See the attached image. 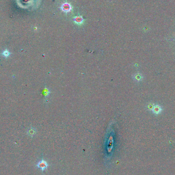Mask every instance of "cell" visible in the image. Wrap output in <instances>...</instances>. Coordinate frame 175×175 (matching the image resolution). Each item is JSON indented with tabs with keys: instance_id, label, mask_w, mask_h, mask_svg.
<instances>
[{
	"instance_id": "1",
	"label": "cell",
	"mask_w": 175,
	"mask_h": 175,
	"mask_svg": "<svg viewBox=\"0 0 175 175\" xmlns=\"http://www.w3.org/2000/svg\"><path fill=\"white\" fill-rule=\"evenodd\" d=\"M36 166L37 168H39L40 169L41 171L44 172L46 169L48 168L49 164L46 161L42 159L37 162V164H36Z\"/></svg>"
},
{
	"instance_id": "3",
	"label": "cell",
	"mask_w": 175,
	"mask_h": 175,
	"mask_svg": "<svg viewBox=\"0 0 175 175\" xmlns=\"http://www.w3.org/2000/svg\"><path fill=\"white\" fill-rule=\"evenodd\" d=\"M134 79L137 81H141L142 80V75L140 74V73H137V74H136L134 76Z\"/></svg>"
},
{
	"instance_id": "6",
	"label": "cell",
	"mask_w": 175,
	"mask_h": 175,
	"mask_svg": "<svg viewBox=\"0 0 175 175\" xmlns=\"http://www.w3.org/2000/svg\"><path fill=\"white\" fill-rule=\"evenodd\" d=\"M153 107H154V105H149V106H148V109H149V110H152V109H153Z\"/></svg>"
},
{
	"instance_id": "5",
	"label": "cell",
	"mask_w": 175,
	"mask_h": 175,
	"mask_svg": "<svg viewBox=\"0 0 175 175\" xmlns=\"http://www.w3.org/2000/svg\"><path fill=\"white\" fill-rule=\"evenodd\" d=\"M2 55L5 57V58H7L9 57L10 55V52L7 49H6L5 50H4L2 52Z\"/></svg>"
},
{
	"instance_id": "4",
	"label": "cell",
	"mask_w": 175,
	"mask_h": 175,
	"mask_svg": "<svg viewBox=\"0 0 175 175\" xmlns=\"http://www.w3.org/2000/svg\"><path fill=\"white\" fill-rule=\"evenodd\" d=\"M35 133H36V131L35 130V129L31 128L30 129H29V130H28V134L29 136H30L31 137H33L35 134Z\"/></svg>"
},
{
	"instance_id": "2",
	"label": "cell",
	"mask_w": 175,
	"mask_h": 175,
	"mask_svg": "<svg viewBox=\"0 0 175 175\" xmlns=\"http://www.w3.org/2000/svg\"><path fill=\"white\" fill-rule=\"evenodd\" d=\"M152 111L153 112V113L158 115L161 113V112L162 111V109L160 105H156L155 106H154Z\"/></svg>"
}]
</instances>
